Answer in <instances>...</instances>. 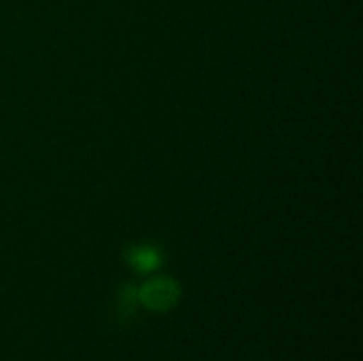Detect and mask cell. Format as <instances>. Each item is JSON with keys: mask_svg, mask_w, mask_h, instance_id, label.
<instances>
[{"mask_svg": "<svg viewBox=\"0 0 363 361\" xmlns=\"http://www.w3.org/2000/svg\"><path fill=\"white\" fill-rule=\"evenodd\" d=\"M138 298L143 300V304H147L153 311H166L177 302L179 287L168 279H157V281H151L149 285H145Z\"/></svg>", "mask_w": 363, "mask_h": 361, "instance_id": "cell-1", "label": "cell"}, {"mask_svg": "<svg viewBox=\"0 0 363 361\" xmlns=\"http://www.w3.org/2000/svg\"><path fill=\"white\" fill-rule=\"evenodd\" d=\"M130 262H132V266L136 270H153L157 266V253L151 251V249H147V247L145 249H136L132 253Z\"/></svg>", "mask_w": 363, "mask_h": 361, "instance_id": "cell-2", "label": "cell"}]
</instances>
